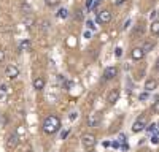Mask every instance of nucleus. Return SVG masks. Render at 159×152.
<instances>
[{"label": "nucleus", "instance_id": "9d476101", "mask_svg": "<svg viewBox=\"0 0 159 152\" xmlns=\"http://www.w3.org/2000/svg\"><path fill=\"white\" fill-rule=\"evenodd\" d=\"M45 79L42 78V76H37V78L34 79V82H32V86H34V89H35V91L37 92H40V91H43V89H45Z\"/></svg>", "mask_w": 159, "mask_h": 152}, {"label": "nucleus", "instance_id": "a878e982", "mask_svg": "<svg viewBox=\"0 0 159 152\" xmlns=\"http://www.w3.org/2000/svg\"><path fill=\"white\" fill-rule=\"evenodd\" d=\"M16 133H18V135H22V133H25V129H24V127H18Z\"/></svg>", "mask_w": 159, "mask_h": 152}, {"label": "nucleus", "instance_id": "7c9ffc66", "mask_svg": "<svg viewBox=\"0 0 159 152\" xmlns=\"http://www.w3.org/2000/svg\"><path fill=\"white\" fill-rule=\"evenodd\" d=\"M121 54H123V49H121V48H116V56L119 57V56H121Z\"/></svg>", "mask_w": 159, "mask_h": 152}, {"label": "nucleus", "instance_id": "20e7f679", "mask_svg": "<svg viewBox=\"0 0 159 152\" xmlns=\"http://www.w3.org/2000/svg\"><path fill=\"white\" fill-rule=\"evenodd\" d=\"M102 122V112H94V114H89L88 117V125L89 127H99V124Z\"/></svg>", "mask_w": 159, "mask_h": 152}, {"label": "nucleus", "instance_id": "423d86ee", "mask_svg": "<svg viewBox=\"0 0 159 152\" xmlns=\"http://www.w3.org/2000/svg\"><path fill=\"white\" fill-rule=\"evenodd\" d=\"M111 21V13L108 10H103L97 13V22L99 24H108Z\"/></svg>", "mask_w": 159, "mask_h": 152}, {"label": "nucleus", "instance_id": "1a4fd4ad", "mask_svg": "<svg viewBox=\"0 0 159 152\" xmlns=\"http://www.w3.org/2000/svg\"><path fill=\"white\" fill-rule=\"evenodd\" d=\"M145 54H147V53H145V51H143V48L140 46V48H134V49H132L130 57L134 59V60H142V59L145 57Z\"/></svg>", "mask_w": 159, "mask_h": 152}, {"label": "nucleus", "instance_id": "393cba45", "mask_svg": "<svg viewBox=\"0 0 159 152\" xmlns=\"http://www.w3.org/2000/svg\"><path fill=\"white\" fill-rule=\"evenodd\" d=\"M151 143H153V144H159V136H157V135H153V136H151Z\"/></svg>", "mask_w": 159, "mask_h": 152}, {"label": "nucleus", "instance_id": "c9c22d12", "mask_svg": "<svg viewBox=\"0 0 159 152\" xmlns=\"http://www.w3.org/2000/svg\"><path fill=\"white\" fill-rule=\"evenodd\" d=\"M157 130H159V124H157Z\"/></svg>", "mask_w": 159, "mask_h": 152}, {"label": "nucleus", "instance_id": "f03ea898", "mask_svg": "<svg viewBox=\"0 0 159 152\" xmlns=\"http://www.w3.org/2000/svg\"><path fill=\"white\" fill-rule=\"evenodd\" d=\"M145 129H147V117H145V116L137 117L135 122L132 124V132H134V133H139V132H142Z\"/></svg>", "mask_w": 159, "mask_h": 152}, {"label": "nucleus", "instance_id": "c85d7f7f", "mask_svg": "<svg viewBox=\"0 0 159 152\" xmlns=\"http://www.w3.org/2000/svg\"><path fill=\"white\" fill-rule=\"evenodd\" d=\"M67 135H69V130H65V132H62V133H61V138H62V139H65V138H67Z\"/></svg>", "mask_w": 159, "mask_h": 152}, {"label": "nucleus", "instance_id": "6e6552de", "mask_svg": "<svg viewBox=\"0 0 159 152\" xmlns=\"http://www.w3.org/2000/svg\"><path fill=\"white\" fill-rule=\"evenodd\" d=\"M116 74H118V68L116 67H107L103 70V79L105 81H110L113 78H116Z\"/></svg>", "mask_w": 159, "mask_h": 152}, {"label": "nucleus", "instance_id": "72a5a7b5", "mask_svg": "<svg viewBox=\"0 0 159 152\" xmlns=\"http://www.w3.org/2000/svg\"><path fill=\"white\" fill-rule=\"evenodd\" d=\"M88 27H91V29H94V24H92L91 21H88Z\"/></svg>", "mask_w": 159, "mask_h": 152}, {"label": "nucleus", "instance_id": "f704fd0d", "mask_svg": "<svg viewBox=\"0 0 159 152\" xmlns=\"http://www.w3.org/2000/svg\"><path fill=\"white\" fill-rule=\"evenodd\" d=\"M88 152H94V150H92V149H91V150H88Z\"/></svg>", "mask_w": 159, "mask_h": 152}, {"label": "nucleus", "instance_id": "b1692460", "mask_svg": "<svg viewBox=\"0 0 159 152\" xmlns=\"http://www.w3.org/2000/svg\"><path fill=\"white\" fill-rule=\"evenodd\" d=\"M147 98H148V92H147V91L139 95V100H142V101H143V100H147Z\"/></svg>", "mask_w": 159, "mask_h": 152}, {"label": "nucleus", "instance_id": "bb28decb", "mask_svg": "<svg viewBox=\"0 0 159 152\" xmlns=\"http://www.w3.org/2000/svg\"><path fill=\"white\" fill-rule=\"evenodd\" d=\"M3 59H5V51H3V49H0V63L3 62Z\"/></svg>", "mask_w": 159, "mask_h": 152}, {"label": "nucleus", "instance_id": "412c9836", "mask_svg": "<svg viewBox=\"0 0 159 152\" xmlns=\"http://www.w3.org/2000/svg\"><path fill=\"white\" fill-rule=\"evenodd\" d=\"M156 129H157V124H150V125L147 127V130H148L150 133H154V132H156Z\"/></svg>", "mask_w": 159, "mask_h": 152}, {"label": "nucleus", "instance_id": "2f4dec72", "mask_svg": "<svg viewBox=\"0 0 159 152\" xmlns=\"http://www.w3.org/2000/svg\"><path fill=\"white\" fill-rule=\"evenodd\" d=\"M129 25H130V21L127 19V21L124 22V25H123V29H127V27H129Z\"/></svg>", "mask_w": 159, "mask_h": 152}, {"label": "nucleus", "instance_id": "dca6fc26", "mask_svg": "<svg viewBox=\"0 0 159 152\" xmlns=\"http://www.w3.org/2000/svg\"><path fill=\"white\" fill-rule=\"evenodd\" d=\"M57 16H59L61 19H65V18H69V10H67V8H61V10L57 11Z\"/></svg>", "mask_w": 159, "mask_h": 152}, {"label": "nucleus", "instance_id": "39448f33", "mask_svg": "<svg viewBox=\"0 0 159 152\" xmlns=\"http://www.w3.org/2000/svg\"><path fill=\"white\" fill-rule=\"evenodd\" d=\"M18 144H19V135H18L16 132L11 133V135H8V138H7V147H8V149H16Z\"/></svg>", "mask_w": 159, "mask_h": 152}, {"label": "nucleus", "instance_id": "4be33fe9", "mask_svg": "<svg viewBox=\"0 0 159 152\" xmlns=\"http://www.w3.org/2000/svg\"><path fill=\"white\" fill-rule=\"evenodd\" d=\"M40 24H42V25H40V27H42L43 30H48V29H49V22H48V21H42Z\"/></svg>", "mask_w": 159, "mask_h": 152}, {"label": "nucleus", "instance_id": "cd10ccee", "mask_svg": "<svg viewBox=\"0 0 159 152\" xmlns=\"http://www.w3.org/2000/svg\"><path fill=\"white\" fill-rule=\"evenodd\" d=\"M76 116H78V112H75V111H73V112L70 114V120H75V119H76Z\"/></svg>", "mask_w": 159, "mask_h": 152}, {"label": "nucleus", "instance_id": "9b49d317", "mask_svg": "<svg viewBox=\"0 0 159 152\" xmlns=\"http://www.w3.org/2000/svg\"><path fill=\"white\" fill-rule=\"evenodd\" d=\"M118 100H119V89H113L107 97V101H108V105H115Z\"/></svg>", "mask_w": 159, "mask_h": 152}, {"label": "nucleus", "instance_id": "f3484780", "mask_svg": "<svg viewBox=\"0 0 159 152\" xmlns=\"http://www.w3.org/2000/svg\"><path fill=\"white\" fill-rule=\"evenodd\" d=\"M45 3H46L49 8H56V6L61 3V0H45Z\"/></svg>", "mask_w": 159, "mask_h": 152}, {"label": "nucleus", "instance_id": "7ed1b4c3", "mask_svg": "<svg viewBox=\"0 0 159 152\" xmlns=\"http://www.w3.org/2000/svg\"><path fill=\"white\" fill-rule=\"evenodd\" d=\"M81 144H83L88 150H91V149H94V146L97 144V139H96L94 135H83V138H81Z\"/></svg>", "mask_w": 159, "mask_h": 152}, {"label": "nucleus", "instance_id": "2eb2a0df", "mask_svg": "<svg viewBox=\"0 0 159 152\" xmlns=\"http://www.w3.org/2000/svg\"><path fill=\"white\" fill-rule=\"evenodd\" d=\"M142 48H143V51H145V53H150V51L154 48V43H153V41H145Z\"/></svg>", "mask_w": 159, "mask_h": 152}, {"label": "nucleus", "instance_id": "5701e85b", "mask_svg": "<svg viewBox=\"0 0 159 152\" xmlns=\"http://www.w3.org/2000/svg\"><path fill=\"white\" fill-rule=\"evenodd\" d=\"M153 111H154L156 114H159V100L153 103Z\"/></svg>", "mask_w": 159, "mask_h": 152}, {"label": "nucleus", "instance_id": "a211bd4d", "mask_svg": "<svg viewBox=\"0 0 159 152\" xmlns=\"http://www.w3.org/2000/svg\"><path fill=\"white\" fill-rule=\"evenodd\" d=\"M24 24L27 25V27H32V25L35 24V21H34V18H30V16H25V18H24Z\"/></svg>", "mask_w": 159, "mask_h": 152}, {"label": "nucleus", "instance_id": "473e14b6", "mask_svg": "<svg viewBox=\"0 0 159 152\" xmlns=\"http://www.w3.org/2000/svg\"><path fill=\"white\" fill-rule=\"evenodd\" d=\"M154 68H156V71H159V59L156 60V65H154Z\"/></svg>", "mask_w": 159, "mask_h": 152}, {"label": "nucleus", "instance_id": "4468645a", "mask_svg": "<svg viewBox=\"0 0 159 152\" xmlns=\"http://www.w3.org/2000/svg\"><path fill=\"white\" fill-rule=\"evenodd\" d=\"M150 32L153 35H159V21H153L150 25Z\"/></svg>", "mask_w": 159, "mask_h": 152}, {"label": "nucleus", "instance_id": "0eeeda50", "mask_svg": "<svg viewBox=\"0 0 159 152\" xmlns=\"http://www.w3.org/2000/svg\"><path fill=\"white\" fill-rule=\"evenodd\" d=\"M5 76L8 79H16L18 76H19V68L16 65H8L5 68Z\"/></svg>", "mask_w": 159, "mask_h": 152}, {"label": "nucleus", "instance_id": "6ab92c4d", "mask_svg": "<svg viewBox=\"0 0 159 152\" xmlns=\"http://www.w3.org/2000/svg\"><path fill=\"white\" fill-rule=\"evenodd\" d=\"M22 11L25 13V16H30L32 15V10H30V6L27 3H22Z\"/></svg>", "mask_w": 159, "mask_h": 152}, {"label": "nucleus", "instance_id": "f257e3e1", "mask_svg": "<svg viewBox=\"0 0 159 152\" xmlns=\"http://www.w3.org/2000/svg\"><path fill=\"white\" fill-rule=\"evenodd\" d=\"M61 130V119L54 114H49V116L43 120V132L48 135H54Z\"/></svg>", "mask_w": 159, "mask_h": 152}, {"label": "nucleus", "instance_id": "f8f14e48", "mask_svg": "<svg viewBox=\"0 0 159 152\" xmlns=\"http://www.w3.org/2000/svg\"><path fill=\"white\" fill-rule=\"evenodd\" d=\"M156 86H157V81L154 78H150V79H147V82H145V91L151 92V91H154V89H156Z\"/></svg>", "mask_w": 159, "mask_h": 152}, {"label": "nucleus", "instance_id": "ddd939ff", "mask_svg": "<svg viewBox=\"0 0 159 152\" xmlns=\"http://www.w3.org/2000/svg\"><path fill=\"white\" fill-rule=\"evenodd\" d=\"M19 49H21V51H30V49H32L30 41H29V40H22V41L19 43Z\"/></svg>", "mask_w": 159, "mask_h": 152}, {"label": "nucleus", "instance_id": "c756f323", "mask_svg": "<svg viewBox=\"0 0 159 152\" xmlns=\"http://www.w3.org/2000/svg\"><path fill=\"white\" fill-rule=\"evenodd\" d=\"M156 15H157V11H151V15H150V18H151V21H154V18H156Z\"/></svg>", "mask_w": 159, "mask_h": 152}, {"label": "nucleus", "instance_id": "aec40b11", "mask_svg": "<svg viewBox=\"0 0 159 152\" xmlns=\"http://www.w3.org/2000/svg\"><path fill=\"white\" fill-rule=\"evenodd\" d=\"M75 19H76V21H81V19H83V11H81V10H76V11H75Z\"/></svg>", "mask_w": 159, "mask_h": 152}]
</instances>
